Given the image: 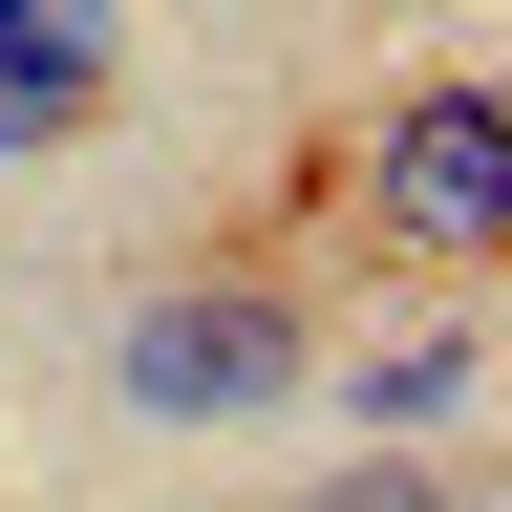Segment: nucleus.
Segmentation results:
<instances>
[{"label":"nucleus","instance_id":"nucleus-1","mask_svg":"<svg viewBox=\"0 0 512 512\" xmlns=\"http://www.w3.org/2000/svg\"><path fill=\"white\" fill-rule=\"evenodd\" d=\"M342 214H363V256H427L448 299L512 256V128L470 64H427V86H384V128H342Z\"/></svg>","mask_w":512,"mask_h":512},{"label":"nucleus","instance_id":"nucleus-2","mask_svg":"<svg viewBox=\"0 0 512 512\" xmlns=\"http://www.w3.org/2000/svg\"><path fill=\"white\" fill-rule=\"evenodd\" d=\"M107 384H128V427H256L320 384V320H299V278L214 256V278H150L107 320Z\"/></svg>","mask_w":512,"mask_h":512},{"label":"nucleus","instance_id":"nucleus-3","mask_svg":"<svg viewBox=\"0 0 512 512\" xmlns=\"http://www.w3.org/2000/svg\"><path fill=\"white\" fill-rule=\"evenodd\" d=\"M470 384H491V299H427L406 342H363V363H342V427H363V448H427Z\"/></svg>","mask_w":512,"mask_h":512},{"label":"nucleus","instance_id":"nucleus-4","mask_svg":"<svg viewBox=\"0 0 512 512\" xmlns=\"http://www.w3.org/2000/svg\"><path fill=\"white\" fill-rule=\"evenodd\" d=\"M128 107V64H107V22H0V150H86V128Z\"/></svg>","mask_w":512,"mask_h":512},{"label":"nucleus","instance_id":"nucleus-5","mask_svg":"<svg viewBox=\"0 0 512 512\" xmlns=\"http://www.w3.org/2000/svg\"><path fill=\"white\" fill-rule=\"evenodd\" d=\"M278 512H470V448H342V470H299Z\"/></svg>","mask_w":512,"mask_h":512},{"label":"nucleus","instance_id":"nucleus-6","mask_svg":"<svg viewBox=\"0 0 512 512\" xmlns=\"http://www.w3.org/2000/svg\"><path fill=\"white\" fill-rule=\"evenodd\" d=\"M0 22H22V0H0ZM43 22H107V0H43Z\"/></svg>","mask_w":512,"mask_h":512}]
</instances>
